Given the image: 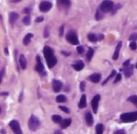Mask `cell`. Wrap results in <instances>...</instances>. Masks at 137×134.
I'll return each mask as SVG.
<instances>
[{"mask_svg":"<svg viewBox=\"0 0 137 134\" xmlns=\"http://www.w3.org/2000/svg\"><path fill=\"white\" fill-rule=\"evenodd\" d=\"M22 21H23V23H24V24L29 25V24L31 23V17H30V16H25V17L23 18V20H22Z\"/></svg>","mask_w":137,"mask_h":134,"instance_id":"cell-30","label":"cell"},{"mask_svg":"<svg viewBox=\"0 0 137 134\" xmlns=\"http://www.w3.org/2000/svg\"><path fill=\"white\" fill-rule=\"evenodd\" d=\"M93 54H94V49H93V48H90L89 51H88V54H87V60H88V61H91Z\"/></svg>","mask_w":137,"mask_h":134,"instance_id":"cell-28","label":"cell"},{"mask_svg":"<svg viewBox=\"0 0 137 134\" xmlns=\"http://www.w3.org/2000/svg\"><path fill=\"white\" fill-rule=\"evenodd\" d=\"M19 18V15L17 14V13H11L10 14V22L13 24L17 19Z\"/></svg>","mask_w":137,"mask_h":134,"instance_id":"cell-20","label":"cell"},{"mask_svg":"<svg viewBox=\"0 0 137 134\" xmlns=\"http://www.w3.org/2000/svg\"><path fill=\"white\" fill-rule=\"evenodd\" d=\"M99 101H100V95H99V94H96V95L93 98V100H92V108H93V111H94L95 113L97 112Z\"/></svg>","mask_w":137,"mask_h":134,"instance_id":"cell-8","label":"cell"},{"mask_svg":"<svg viewBox=\"0 0 137 134\" xmlns=\"http://www.w3.org/2000/svg\"><path fill=\"white\" fill-rule=\"evenodd\" d=\"M123 72H124V76L127 78H130L133 75V66L132 65H128V66L123 67Z\"/></svg>","mask_w":137,"mask_h":134,"instance_id":"cell-11","label":"cell"},{"mask_svg":"<svg viewBox=\"0 0 137 134\" xmlns=\"http://www.w3.org/2000/svg\"><path fill=\"white\" fill-rule=\"evenodd\" d=\"M115 76H116V71H115V70H113V71L111 72V75H110V77H108V78H107V79H106V80L103 81V83H102V85H106V84L108 83V81H110V80H111V79H112L113 77H115Z\"/></svg>","mask_w":137,"mask_h":134,"instance_id":"cell-24","label":"cell"},{"mask_svg":"<svg viewBox=\"0 0 137 134\" xmlns=\"http://www.w3.org/2000/svg\"><path fill=\"white\" fill-rule=\"evenodd\" d=\"M39 126H40V121H39L38 117L35 116V115H32L30 117V119H29V128L32 131H35V130H37L39 128Z\"/></svg>","mask_w":137,"mask_h":134,"instance_id":"cell-4","label":"cell"},{"mask_svg":"<svg viewBox=\"0 0 137 134\" xmlns=\"http://www.w3.org/2000/svg\"><path fill=\"white\" fill-rule=\"evenodd\" d=\"M59 108H60V109H61L62 111H64L65 113H70V110H68V108H66V107H63V106H60Z\"/></svg>","mask_w":137,"mask_h":134,"instance_id":"cell-34","label":"cell"},{"mask_svg":"<svg viewBox=\"0 0 137 134\" xmlns=\"http://www.w3.org/2000/svg\"><path fill=\"white\" fill-rule=\"evenodd\" d=\"M66 40L70 42L71 44H73V45H77V44L79 43L78 38H77V35H76V33L73 32V31H71V32L67 33V35H66Z\"/></svg>","mask_w":137,"mask_h":134,"instance_id":"cell-5","label":"cell"},{"mask_svg":"<svg viewBox=\"0 0 137 134\" xmlns=\"http://www.w3.org/2000/svg\"><path fill=\"white\" fill-rule=\"evenodd\" d=\"M73 67H74V69H75V70L80 71V70H82V69H83L85 64H83V62H82V61H78V62H76V63L73 65Z\"/></svg>","mask_w":137,"mask_h":134,"instance_id":"cell-13","label":"cell"},{"mask_svg":"<svg viewBox=\"0 0 137 134\" xmlns=\"http://www.w3.org/2000/svg\"><path fill=\"white\" fill-rule=\"evenodd\" d=\"M120 48H121V42H119L116 46V49H115V52L113 54V60H117L118 57H119V51H120Z\"/></svg>","mask_w":137,"mask_h":134,"instance_id":"cell-16","label":"cell"},{"mask_svg":"<svg viewBox=\"0 0 137 134\" xmlns=\"http://www.w3.org/2000/svg\"><path fill=\"white\" fill-rule=\"evenodd\" d=\"M36 60H37V65H36V70H37L38 72H43V64L41 63V59H40V57H39V56H37Z\"/></svg>","mask_w":137,"mask_h":134,"instance_id":"cell-12","label":"cell"},{"mask_svg":"<svg viewBox=\"0 0 137 134\" xmlns=\"http://www.w3.org/2000/svg\"><path fill=\"white\" fill-rule=\"evenodd\" d=\"M101 79V76L99 74H93L91 77H90V80L93 82V83H98Z\"/></svg>","mask_w":137,"mask_h":134,"instance_id":"cell-17","label":"cell"},{"mask_svg":"<svg viewBox=\"0 0 137 134\" xmlns=\"http://www.w3.org/2000/svg\"><path fill=\"white\" fill-rule=\"evenodd\" d=\"M120 80H121V75L119 74V75H117V76H116V78H115V81H114V83L116 84V83H118V82H119Z\"/></svg>","mask_w":137,"mask_h":134,"instance_id":"cell-33","label":"cell"},{"mask_svg":"<svg viewBox=\"0 0 137 134\" xmlns=\"http://www.w3.org/2000/svg\"><path fill=\"white\" fill-rule=\"evenodd\" d=\"M51 9H52V3L50 1H42L40 3V5H39V10L41 12H43V13L49 12Z\"/></svg>","mask_w":137,"mask_h":134,"instance_id":"cell-6","label":"cell"},{"mask_svg":"<svg viewBox=\"0 0 137 134\" xmlns=\"http://www.w3.org/2000/svg\"><path fill=\"white\" fill-rule=\"evenodd\" d=\"M57 4L60 9H67L71 4L70 0H57Z\"/></svg>","mask_w":137,"mask_h":134,"instance_id":"cell-9","label":"cell"},{"mask_svg":"<svg viewBox=\"0 0 137 134\" xmlns=\"http://www.w3.org/2000/svg\"><path fill=\"white\" fill-rule=\"evenodd\" d=\"M136 39H137V35H136V34H134V35H132V36L130 37V40H131V41H135Z\"/></svg>","mask_w":137,"mask_h":134,"instance_id":"cell-35","label":"cell"},{"mask_svg":"<svg viewBox=\"0 0 137 134\" xmlns=\"http://www.w3.org/2000/svg\"><path fill=\"white\" fill-rule=\"evenodd\" d=\"M18 1H20V0H14V2H18Z\"/></svg>","mask_w":137,"mask_h":134,"instance_id":"cell-43","label":"cell"},{"mask_svg":"<svg viewBox=\"0 0 137 134\" xmlns=\"http://www.w3.org/2000/svg\"><path fill=\"white\" fill-rule=\"evenodd\" d=\"M135 67H136V68H137V63H136V65H135Z\"/></svg>","mask_w":137,"mask_h":134,"instance_id":"cell-44","label":"cell"},{"mask_svg":"<svg viewBox=\"0 0 137 134\" xmlns=\"http://www.w3.org/2000/svg\"><path fill=\"white\" fill-rule=\"evenodd\" d=\"M52 119H53L54 123H57V124H60L61 120H62L61 116H59V115H53V116H52Z\"/></svg>","mask_w":137,"mask_h":134,"instance_id":"cell-27","label":"cell"},{"mask_svg":"<svg viewBox=\"0 0 137 134\" xmlns=\"http://www.w3.org/2000/svg\"><path fill=\"white\" fill-rule=\"evenodd\" d=\"M0 112H1V108H0Z\"/></svg>","mask_w":137,"mask_h":134,"instance_id":"cell-45","label":"cell"},{"mask_svg":"<svg viewBox=\"0 0 137 134\" xmlns=\"http://www.w3.org/2000/svg\"><path fill=\"white\" fill-rule=\"evenodd\" d=\"M59 34H60L59 36H62V34H63V25L60 27V32H59Z\"/></svg>","mask_w":137,"mask_h":134,"instance_id":"cell-40","label":"cell"},{"mask_svg":"<svg viewBox=\"0 0 137 134\" xmlns=\"http://www.w3.org/2000/svg\"><path fill=\"white\" fill-rule=\"evenodd\" d=\"M30 11H31V10H30L29 8H27V9H24V13H30Z\"/></svg>","mask_w":137,"mask_h":134,"instance_id":"cell-42","label":"cell"},{"mask_svg":"<svg viewBox=\"0 0 137 134\" xmlns=\"http://www.w3.org/2000/svg\"><path fill=\"white\" fill-rule=\"evenodd\" d=\"M86 121H87V124H88L89 126L93 125L94 119H93V116H92L91 112H87V114H86Z\"/></svg>","mask_w":137,"mask_h":134,"instance_id":"cell-18","label":"cell"},{"mask_svg":"<svg viewBox=\"0 0 137 134\" xmlns=\"http://www.w3.org/2000/svg\"><path fill=\"white\" fill-rule=\"evenodd\" d=\"M71 118H65V119H62L61 120V123H60V125H61V128L62 129H65V128H67L68 126L71 125Z\"/></svg>","mask_w":137,"mask_h":134,"instance_id":"cell-15","label":"cell"},{"mask_svg":"<svg viewBox=\"0 0 137 134\" xmlns=\"http://www.w3.org/2000/svg\"><path fill=\"white\" fill-rule=\"evenodd\" d=\"M10 127L12 128V130H13L15 133H17V134L21 133V128H20V125H19V123H18L17 120H12V121L10 123Z\"/></svg>","mask_w":137,"mask_h":134,"instance_id":"cell-7","label":"cell"},{"mask_svg":"<svg viewBox=\"0 0 137 134\" xmlns=\"http://www.w3.org/2000/svg\"><path fill=\"white\" fill-rule=\"evenodd\" d=\"M53 89L55 92H59L62 89V83L58 80H54L53 81Z\"/></svg>","mask_w":137,"mask_h":134,"instance_id":"cell-10","label":"cell"},{"mask_svg":"<svg viewBox=\"0 0 137 134\" xmlns=\"http://www.w3.org/2000/svg\"><path fill=\"white\" fill-rule=\"evenodd\" d=\"M102 17H103V12H102L100 9H98L97 12H96L95 18H96V20H100V19H102Z\"/></svg>","mask_w":137,"mask_h":134,"instance_id":"cell-22","label":"cell"},{"mask_svg":"<svg viewBox=\"0 0 137 134\" xmlns=\"http://www.w3.org/2000/svg\"><path fill=\"white\" fill-rule=\"evenodd\" d=\"M128 101L131 102V103H133V104L137 107V95H132V96H130V98L128 99Z\"/></svg>","mask_w":137,"mask_h":134,"instance_id":"cell-26","label":"cell"},{"mask_svg":"<svg viewBox=\"0 0 137 134\" xmlns=\"http://www.w3.org/2000/svg\"><path fill=\"white\" fill-rule=\"evenodd\" d=\"M3 74H4V70L2 69L1 71H0V83H1V80H2V77H3Z\"/></svg>","mask_w":137,"mask_h":134,"instance_id":"cell-37","label":"cell"},{"mask_svg":"<svg viewBox=\"0 0 137 134\" xmlns=\"http://www.w3.org/2000/svg\"><path fill=\"white\" fill-rule=\"evenodd\" d=\"M77 52H78L79 54H82V53H83V47H82V46H78V47H77Z\"/></svg>","mask_w":137,"mask_h":134,"instance_id":"cell-32","label":"cell"},{"mask_svg":"<svg viewBox=\"0 0 137 134\" xmlns=\"http://www.w3.org/2000/svg\"><path fill=\"white\" fill-rule=\"evenodd\" d=\"M115 133H116V134H124L125 131H124V130H118V131H115Z\"/></svg>","mask_w":137,"mask_h":134,"instance_id":"cell-36","label":"cell"},{"mask_svg":"<svg viewBox=\"0 0 137 134\" xmlns=\"http://www.w3.org/2000/svg\"><path fill=\"white\" fill-rule=\"evenodd\" d=\"M32 38H33V35H32V34H28V35L24 37V39H23V44H24V45H28V44L30 43V41L32 40Z\"/></svg>","mask_w":137,"mask_h":134,"instance_id":"cell-21","label":"cell"},{"mask_svg":"<svg viewBox=\"0 0 137 134\" xmlns=\"http://www.w3.org/2000/svg\"><path fill=\"white\" fill-rule=\"evenodd\" d=\"M43 53H44V57H45V60H46V63H48V66L50 67V68H52V67H54L57 63V59L56 57L54 56V51L51 47L49 46H45L43 48Z\"/></svg>","mask_w":137,"mask_h":134,"instance_id":"cell-1","label":"cell"},{"mask_svg":"<svg viewBox=\"0 0 137 134\" xmlns=\"http://www.w3.org/2000/svg\"><path fill=\"white\" fill-rule=\"evenodd\" d=\"M80 85H81V86H80V88H81V90H83V89H85V83L82 82V83H81Z\"/></svg>","mask_w":137,"mask_h":134,"instance_id":"cell-41","label":"cell"},{"mask_svg":"<svg viewBox=\"0 0 137 134\" xmlns=\"http://www.w3.org/2000/svg\"><path fill=\"white\" fill-rule=\"evenodd\" d=\"M121 121L123 123H132V121H136L137 120V111L135 112H128V113H123L120 116Z\"/></svg>","mask_w":137,"mask_h":134,"instance_id":"cell-2","label":"cell"},{"mask_svg":"<svg viewBox=\"0 0 137 134\" xmlns=\"http://www.w3.org/2000/svg\"><path fill=\"white\" fill-rule=\"evenodd\" d=\"M130 48H131V49H134V50L137 48V45H136V43H135L134 41L131 42V44H130Z\"/></svg>","mask_w":137,"mask_h":134,"instance_id":"cell-31","label":"cell"},{"mask_svg":"<svg viewBox=\"0 0 137 134\" xmlns=\"http://www.w3.org/2000/svg\"><path fill=\"white\" fill-rule=\"evenodd\" d=\"M128 65H130V60H127V61L123 63V67H125V66H128Z\"/></svg>","mask_w":137,"mask_h":134,"instance_id":"cell-38","label":"cell"},{"mask_svg":"<svg viewBox=\"0 0 137 134\" xmlns=\"http://www.w3.org/2000/svg\"><path fill=\"white\" fill-rule=\"evenodd\" d=\"M88 39L91 41V42H96L98 40V37L95 35V34H89L88 36Z\"/></svg>","mask_w":137,"mask_h":134,"instance_id":"cell-23","label":"cell"},{"mask_svg":"<svg viewBox=\"0 0 137 134\" xmlns=\"http://www.w3.org/2000/svg\"><path fill=\"white\" fill-rule=\"evenodd\" d=\"M42 20H43V18H42V17H39V18H37V19H36V22L38 23V22H41Z\"/></svg>","mask_w":137,"mask_h":134,"instance_id":"cell-39","label":"cell"},{"mask_svg":"<svg viewBox=\"0 0 137 134\" xmlns=\"http://www.w3.org/2000/svg\"><path fill=\"white\" fill-rule=\"evenodd\" d=\"M19 64H20V67L22 69L27 68V60L23 54H20V57H19Z\"/></svg>","mask_w":137,"mask_h":134,"instance_id":"cell-14","label":"cell"},{"mask_svg":"<svg viewBox=\"0 0 137 134\" xmlns=\"http://www.w3.org/2000/svg\"><path fill=\"white\" fill-rule=\"evenodd\" d=\"M114 8V3L113 1H111V0H103V1L101 2L100 4V10L103 12V13H108V12H111Z\"/></svg>","mask_w":137,"mask_h":134,"instance_id":"cell-3","label":"cell"},{"mask_svg":"<svg viewBox=\"0 0 137 134\" xmlns=\"http://www.w3.org/2000/svg\"><path fill=\"white\" fill-rule=\"evenodd\" d=\"M103 125H101V124H98L97 126H96V133L97 134H101L102 132H103Z\"/></svg>","mask_w":137,"mask_h":134,"instance_id":"cell-25","label":"cell"},{"mask_svg":"<svg viewBox=\"0 0 137 134\" xmlns=\"http://www.w3.org/2000/svg\"><path fill=\"white\" fill-rule=\"evenodd\" d=\"M56 101H57L58 103H64V102H66V98H65L64 95L60 94V95H58V96H57Z\"/></svg>","mask_w":137,"mask_h":134,"instance_id":"cell-29","label":"cell"},{"mask_svg":"<svg viewBox=\"0 0 137 134\" xmlns=\"http://www.w3.org/2000/svg\"><path fill=\"white\" fill-rule=\"evenodd\" d=\"M79 108H86V106H87V98H86V95H82L81 96V99H80V102H79Z\"/></svg>","mask_w":137,"mask_h":134,"instance_id":"cell-19","label":"cell"}]
</instances>
